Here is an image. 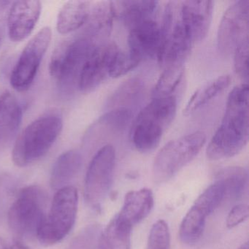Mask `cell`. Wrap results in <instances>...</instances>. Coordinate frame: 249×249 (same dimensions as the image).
<instances>
[{
	"label": "cell",
	"instance_id": "cell-1",
	"mask_svg": "<svg viewBox=\"0 0 249 249\" xmlns=\"http://www.w3.org/2000/svg\"><path fill=\"white\" fill-rule=\"evenodd\" d=\"M249 85L242 84L229 94L219 127L208 143L210 160H225L237 155L249 141Z\"/></svg>",
	"mask_w": 249,
	"mask_h": 249
},
{
	"label": "cell",
	"instance_id": "cell-2",
	"mask_svg": "<svg viewBox=\"0 0 249 249\" xmlns=\"http://www.w3.org/2000/svg\"><path fill=\"white\" fill-rule=\"evenodd\" d=\"M176 110V96L154 97L132 122L130 138L135 148L142 153L154 151L174 120Z\"/></svg>",
	"mask_w": 249,
	"mask_h": 249
},
{
	"label": "cell",
	"instance_id": "cell-3",
	"mask_svg": "<svg viewBox=\"0 0 249 249\" xmlns=\"http://www.w3.org/2000/svg\"><path fill=\"white\" fill-rule=\"evenodd\" d=\"M63 128L62 116L49 112L28 125L17 138L13 149V161L25 167L46 155L60 135Z\"/></svg>",
	"mask_w": 249,
	"mask_h": 249
},
{
	"label": "cell",
	"instance_id": "cell-4",
	"mask_svg": "<svg viewBox=\"0 0 249 249\" xmlns=\"http://www.w3.org/2000/svg\"><path fill=\"white\" fill-rule=\"evenodd\" d=\"M98 44L97 40L85 35L65 40L54 49L51 57L49 72L62 92L70 94L78 89L83 68Z\"/></svg>",
	"mask_w": 249,
	"mask_h": 249
},
{
	"label": "cell",
	"instance_id": "cell-5",
	"mask_svg": "<svg viewBox=\"0 0 249 249\" xmlns=\"http://www.w3.org/2000/svg\"><path fill=\"white\" fill-rule=\"evenodd\" d=\"M78 204V191L73 186H66L56 192L36 235L41 244L52 246L69 234L76 220Z\"/></svg>",
	"mask_w": 249,
	"mask_h": 249
},
{
	"label": "cell",
	"instance_id": "cell-6",
	"mask_svg": "<svg viewBox=\"0 0 249 249\" xmlns=\"http://www.w3.org/2000/svg\"><path fill=\"white\" fill-rule=\"evenodd\" d=\"M205 142V134L195 132L172 140L165 144L154 160V182L162 183L172 178L197 156Z\"/></svg>",
	"mask_w": 249,
	"mask_h": 249
},
{
	"label": "cell",
	"instance_id": "cell-7",
	"mask_svg": "<svg viewBox=\"0 0 249 249\" xmlns=\"http://www.w3.org/2000/svg\"><path fill=\"white\" fill-rule=\"evenodd\" d=\"M161 24L163 38L157 59L163 69L183 66L194 43L180 18V2L167 4Z\"/></svg>",
	"mask_w": 249,
	"mask_h": 249
},
{
	"label": "cell",
	"instance_id": "cell-8",
	"mask_svg": "<svg viewBox=\"0 0 249 249\" xmlns=\"http://www.w3.org/2000/svg\"><path fill=\"white\" fill-rule=\"evenodd\" d=\"M46 197L37 186H29L20 192L8 212V224L18 237L37 235L46 217Z\"/></svg>",
	"mask_w": 249,
	"mask_h": 249
},
{
	"label": "cell",
	"instance_id": "cell-9",
	"mask_svg": "<svg viewBox=\"0 0 249 249\" xmlns=\"http://www.w3.org/2000/svg\"><path fill=\"white\" fill-rule=\"evenodd\" d=\"M225 199V191L221 182L205 189L195 201L185 215L179 229V237L184 244L194 246L203 234L207 218Z\"/></svg>",
	"mask_w": 249,
	"mask_h": 249
},
{
	"label": "cell",
	"instance_id": "cell-10",
	"mask_svg": "<svg viewBox=\"0 0 249 249\" xmlns=\"http://www.w3.org/2000/svg\"><path fill=\"white\" fill-rule=\"evenodd\" d=\"M116 164V151L112 145L102 147L93 157L87 170L84 196L87 203L98 209L111 189Z\"/></svg>",
	"mask_w": 249,
	"mask_h": 249
},
{
	"label": "cell",
	"instance_id": "cell-11",
	"mask_svg": "<svg viewBox=\"0 0 249 249\" xmlns=\"http://www.w3.org/2000/svg\"><path fill=\"white\" fill-rule=\"evenodd\" d=\"M50 27L41 29L20 55L11 75V84L18 91H25L34 82L42 60L52 40Z\"/></svg>",
	"mask_w": 249,
	"mask_h": 249
},
{
	"label": "cell",
	"instance_id": "cell-12",
	"mask_svg": "<svg viewBox=\"0 0 249 249\" xmlns=\"http://www.w3.org/2000/svg\"><path fill=\"white\" fill-rule=\"evenodd\" d=\"M249 0H239L225 11L217 34L218 52L223 56L232 55L236 48L249 39Z\"/></svg>",
	"mask_w": 249,
	"mask_h": 249
},
{
	"label": "cell",
	"instance_id": "cell-13",
	"mask_svg": "<svg viewBox=\"0 0 249 249\" xmlns=\"http://www.w3.org/2000/svg\"><path fill=\"white\" fill-rule=\"evenodd\" d=\"M119 49L114 43L97 45L83 68L78 89L82 92H90L109 78L113 60Z\"/></svg>",
	"mask_w": 249,
	"mask_h": 249
},
{
	"label": "cell",
	"instance_id": "cell-14",
	"mask_svg": "<svg viewBox=\"0 0 249 249\" xmlns=\"http://www.w3.org/2000/svg\"><path fill=\"white\" fill-rule=\"evenodd\" d=\"M128 52L140 62L157 58L162 42L161 24L155 18L145 20L128 29Z\"/></svg>",
	"mask_w": 249,
	"mask_h": 249
},
{
	"label": "cell",
	"instance_id": "cell-15",
	"mask_svg": "<svg viewBox=\"0 0 249 249\" xmlns=\"http://www.w3.org/2000/svg\"><path fill=\"white\" fill-rule=\"evenodd\" d=\"M41 9V3L37 0L12 2L7 16L8 36L12 41H22L29 37L40 18Z\"/></svg>",
	"mask_w": 249,
	"mask_h": 249
},
{
	"label": "cell",
	"instance_id": "cell-16",
	"mask_svg": "<svg viewBox=\"0 0 249 249\" xmlns=\"http://www.w3.org/2000/svg\"><path fill=\"white\" fill-rule=\"evenodd\" d=\"M213 2L189 0L180 2V16L194 44L204 40L211 27Z\"/></svg>",
	"mask_w": 249,
	"mask_h": 249
},
{
	"label": "cell",
	"instance_id": "cell-17",
	"mask_svg": "<svg viewBox=\"0 0 249 249\" xmlns=\"http://www.w3.org/2000/svg\"><path fill=\"white\" fill-rule=\"evenodd\" d=\"M154 195L151 189L131 191L125 196L123 206L116 218L118 221L132 229L145 219L152 211Z\"/></svg>",
	"mask_w": 249,
	"mask_h": 249
},
{
	"label": "cell",
	"instance_id": "cell-18",
	"mask_svg": "<svg viewBox=\"0 0 249 249\" xmlns=\"http://www.w3.org/2000/svg\"><path fill=\"white\" fill-rule=\"evenodd\" d=\"M22 108L17 97L6 91L0 95V146L17 135L22 121Z\"/></svg>",
	"mask_w": 249,
	"mask_h": 249
},
{
	"label": "cell",
	"instance_id": "cell-19",
	"mask_svg": "<svg viewBox=\"0 0 249 249\" xmlns=\"http://www.w3.org/2000/svg\"><path fill=\"white\" fill-rule=\"evenodd\" d=\"M158 2L156 1H116L110 2L113 17L128 29L145 20L155 18Z\"/></svg>",
	"mask_w": 249,
	"mask_h": 249
},
{
	"label": "cell",
	"instance_id": "cell-20",
	"mask_svg": "<svg viewBox=\"0 0 249 249\" xmlns=\"http://www.w3.org/2000/svg\"><path fill=\"white\" fill-rule=\"evenodd\" d=\"M92 4L88 1H69L58 14L56 30L62 35L69 34L85 25Z\"/></svg>",
	"mask_w": 249,
	"mask_h": 249
},
{
	"label": "cell",
	"instance_id": "cell-21",
	"mask_svg": "<svg viewBox=\"0 0 249 249\" xmlns=\"http://www.w3.org/2000/svg\"><path fill=\"white\" fill-rule=\"evenodd\" d=\"M82 164V157L75 150L66 151L58 157L51 174V186L55 190L68 186V183L79 172Z\"/></svg>",
	"mask_w": 249,
	"mask_h": 249
},
{
	"label": "cell",
	"instance_id": "cell-22",
	"mask_svg": "<svg viewBox=\"0 0 249 249\" xmlns=\"http://www.w3.org/2000/svg\"><path fill=\"white\" fill-rule=\"evenodd\" d=\"M231 77L228 75L218 77L198 89L189 99L183 110L186 116H189L218 97L231 84Z\"/></svg>",
	"mask_w": 249,
	"mask_h": 249
},
{
	"label": "cell",
	"instance_id": "cell-23",
	"mask_svg": "<svg viewBox=\"0 0 249 249\" xmlns=\"http://www.w3.org/2000/svg\"><path fill=\"white\" fill-rule=\"evenodd\" d=\"M144 89L145 84L138 77L127 80L112 94L109 100L108 107L110 110L116 108L130 109L129 106L135 104L139 100L143 93Z\"/></svg>",
	"mask_w": 249,
	"mask_h": 249
},
{
	"label": "cell",
	"instance_id": "cell-24",
	"mask_svg": "<svg viewBox=\"0 0 249 249\" xmlns=\"http://www.w3.org/2000/svg\"><path fill=\"white\" fill-rule=\"evenodd\" d=\"M216 180L221 182L225 191V199H238L246 189L248 173L240 167H230L218 172Z\"/></svg>",
	"mask_w": 249,
	"mask_h": 249
},
{
	"label": "cell",
	"instance_id": "cell-25",
	"mask_svg": "<svg viewBox=\"0 0 249 249\" xmlns=\"http://www.w3.org/2000/svg\"><path fill=\"white\" fill-rule=\"evenodd\" d=\"M131 231L115 216L100 237L99 249H130Z\"/></svg>",
	"mask_w": 249,
	"mask_h": 249
},
{
	"label": "cell",
	"instance_id": "cell-26",
	"mask_svg": "<svg viewBox=\"0 0 249 249\" xmlns=\"http://www.w3.org/2000/svg\"><path fill=\"white\" fill-rule=\"evenodd\" d=\"M132 111L131 109H111L101 116L92 129H97V132L116 134L126 129L132 120Z\"/></svg>",
	"mask_w": 249,
	"mask_h": 249
},
{
	"label": "cell",
	"instance_id": "cell-27",
	"mask_svg": "<svg viewBox=\"0 0 249 249\" xmlns=\"http://www.w3.org/2000/svg\"><path fill=\"white\" fill-rule=\"evenodd\" d=\"M184 73L183 66H173L164 68L153 91L154 97H164L175 95L174 93L181 82Z\"/></svg>",
	"mask_w": 249,
	"mask_h": 249
},
{
	"label": "cell",
	"instance_id": "cell-28",
	"mask_svg": "<svg viewBox=\"0 0 249 249\" xmlns=\"http://www.w3.org/2000/svg\"><path fill=\"white\" fill-rule=\"evenodd\" d=\"M148 249H170V231L164 220H159L151 227Z\"/></svg>",
	"mask_w": 249,
	"mask_h": 249
},
{
	"label": "cell",
	"instance_id": "cell-29",
	"mask_svg": "<svg viewBox=\"0 0 249 249\" xmlns=\"http://www.w3.org/2000/svg\"><path fill=\"white\" fill-rule=\"evenodd\" d=\"M141 63L129 52L119 49L110 70V78H119L135 69Z\"/></svg>",
	"mask_w": 249,
	"mask_h": 249
},
{
	"label": "cell",
	"instance_id": "cell-30",
	"mask_svg": "<svg viewBox=\"0 0 249 249\" xmlns=\"http://www.w3.org/2000/svg\"><path fill=\"white\" fill-rule=\"evenodd\" d=\"M236 74L241 79H249V39L240 43L233 53Z\"/></svg>",
	"mask_w": 249,
	"mask_h": 249
},
{
	"label": "cell",
	"instance_id": "cell-31",
	"mask_svg": "<svg viewBox=\"0 0 249 249\" xmlns=\"http://www.w3.org/2000/svg\"><path fill=\"white\" fill-rule=\"evenodd\" d=\"M249 206L244 204L235 205L229 213L227 218V227L232 229L243 223L249 218Z\"/></svg>",
	"mask_w": 249,
	"mask_h": 249
},
{
	"label": "cell",
	"instance_id": "cell-32",
	"mask_svg": "<svg viewBox=\"0 0 249 249\" xmlns=\"http://www.w3.org/2000/svg\"><path fill=\"white\" fill-rule=\"evenodd\" d=\"M12 2L10 1H0V23L2 22V18L6 14V11H9Z\"/></svg>",
	"mask_w": 249,
	"mask_h": 249
},
{
	"label": "cell",
	"instance_id": "cell-33",
	"mask_svg": "<svg viewBox=\"0 0 249 249\" xmlns=\"http://www.w3.org/2000/svg\"><path fill=\"white\" fill-rule=\"evenodd\" d=\"M11 249H30L27 246H26L25 245L22 244L21 243H19V242H17V243H14L12 246H11Z\"/></svg>",
	"mask_w": 249,
	"mask_h": 249
},
{
	"label": "cell",
	"instance_id": "cell-34",
	"mask_svg": "<svg viewBox=\"0 0 249 249\" xmlns=\"http://www.w3.org/2000/svg\"><path fill=\"white\" fill-rule=\"evenodd\" d=\"M0 249H8L6 243H5L4 239L1 237H0Z\"/></svg>",
	"mask_w": 249,
	"mask_h": 249
},
{
	"label": "cell",
	"instance_id": "cell-35",
	"mask_svg": "<svg viewBox=\"0 0 249 249\" xmlns=\"http://www.w3.org/2000/svg\"><path fill=\"white\" fill-rule=\"evenodd\" d=\"M237 249H249V243H248V242H246V243L241 245V246H240Z\"/></svg>",
	"mask_w": 249,
	"mask_h": 249
},
{
	"label": "cell",
	"instance_id": "cell-36",
	"mask_svg": "<svg viewBox=\"0 0 249 249\" xmlns=\"http://www.w3.org/2000/svg\"><path fill=\"white\" fill-rule=\"evenodd\" d=\"M1 36V35H0ZM0 43H1V36H0Z\"/></svg>",
	"mask_w": 249,
	"mask_h": 249
}]
</instances>
